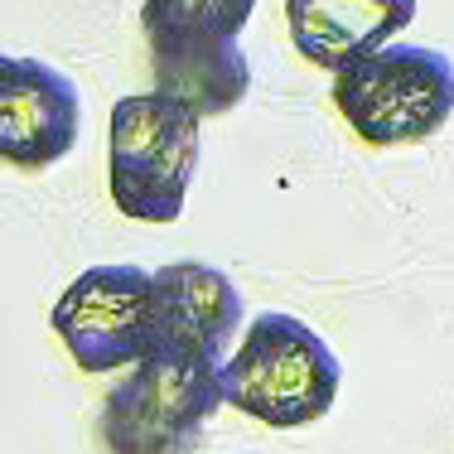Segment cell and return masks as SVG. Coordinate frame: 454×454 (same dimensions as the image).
Segmentation results:
<instances>
[{
    "mask_svg": "<svg viewBox=\"0 0 454 454\" xmlns=\"http://www.w3.org/2000/svg\"><path fill=\"white\" fill-rule=\"evenodd\" d=\"M343 367L333 348L309 329L305 319L266 309L237 343V353L218 363L223 406L262 420L271 430L315 426L339 402Z\"/></svg>",
    "mask_w": 454,
    "mask_h": 454,
    "instance_id": "obj_2",
    "label": "cell"
},
{
    "mask_svg": "<svg viewBox=\"0 0 454 454\" xmlns=\"http://www.w3.org/2000/svg\"><path fill=\"white\" fill-rule=\"evenodd\" d=\"M333 106L377 150L430 140L454 116V59L430 44H387L333 73Z\"/></svg>",
    "mask_w": 454,
    "mask_h": 454,
    "instance_id": "obj_4",
    "label": "cell"
},
{
    "mask_svg": "<svg viewBox=\"0 0 454 454\" xmlns=\"http://www.w3.org/2000/svg\"><path fill=\"white\" fill-rule=\"evenodd\" d=\"M199 169V116L160 92L112 106V203L136 223H175Z\"/></svg>",
    "mask_w": 454,
    "mask_h": 454,
    "instance_id": "obj_5",
    "label": "cell"
},
{
    "mask_svg": "<svg viewBox=\"0 0 454 454\" xmlns=\"http://www.w3.org/2000/svg\"><path fill=\"white\" fill-rule=\"evenodd\" d=\"M252 0H145L140 29L155 73V92L189 106L193 116H223L252 92V63L242 29Z\"/></svg>",
    "mask_w": 454,
    "mask_h": 454,
    "instance_id": "obj_1",
    "label": "cell"
},
{
    "mask_svg": "<svg viewBox=\"0 0 454 454\" xmlns=\"http://www.w3.org/2000/svg\"><path fill=\"white\" fill-rule=\"evenodd\" d=\"M53 333L88 377L136 367L150 353V271L92 266L53 305Z\"/></svg>",
    "mask_w": 454,
    "mask_h": 454,
    "instance_id": "obj_6",
    "label": "cell"
},
{
    "mask_svg": "<svg viewBox=\"0 0 454 454\" xmlns=\"http://www.w3.org/2000/svg\"><path fill=\"white\" fill-rule=\"evenodd\" d=\"M78 131V82L44 59L0 53V165L39 175L73 155Z\"/></svg>",
    "mask_w": 454,
    "mask_h": 454,
    "instance_id": "obj_7",
    "label": "cell"
},
{
    "mask_svg": "<svg viewBox=\"0 0 454 454\" xmlns=\"http://www.w3.org/2000/svg\"><path fill=\"white\" fill-rule=\"evenodd\" d=\"M242 324V295L218 266L175 262L150 271V348H179L218 363Z\"/></svg>",
    "mask_w": 454,
    "mask_h": 454,
    "instance_id": "obj_8",
    "label": "cell"
},
{
    "mask_svg": "<svg viewBox=\"0 0 454 454\" xmlns=\"http://www.w3.org/2000/svg\"><path fill=\"white\" fill-rule=\"evenodd\" d=\"M416 15V0H286V25L300 59L324 73H343L387 49Z\"/></svg>",
    "mask_w": 454,
    "mask_h": 454,
    "instance_id": "obj_9",
    "label": "cell"
},
{
    "mask_svg": "<svg viewBox=\"0 0 454 454\" xmlns=\"http://www.w3.org/2000/svg\"><path fill=\"white\" fill-rule=\"evenodd\" d=\"M223 406L218 363L179 348H150L102 402L106 454H193Z\"/></svg>",
    "mask_w": 454,
    "mask_h": 454,
    "instance_id": "obj_3",
    "label": "cell"
}]
</instances>
